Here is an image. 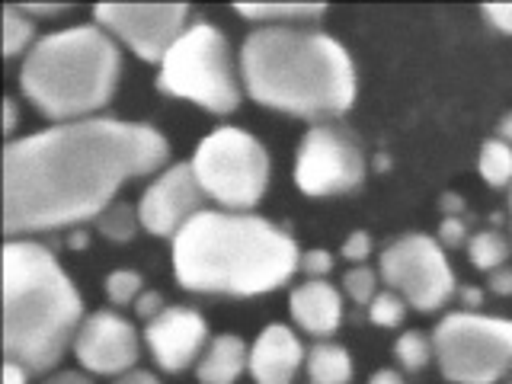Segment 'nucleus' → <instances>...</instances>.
Returning <instances> with one entry per match:
<instances>
[{"label": "nucleus", "mask_w": 512, "mask_h": 384, "mask_svg": "<svg viewBox=\"0 0 512 384\" xmlns=\"http://www.w3.org/2000/svg\"><path fill=\"white\" fill-rule=\"evenodd\" d=\"M167 138L116 119L58 122L4 148V234L10 240L100 218L138 176L164 170Z\"/></svg>", "instance_id": "1"}, {"label": "nucleus", "mask_w": 512, "mask_h": 384, "mask_svg": "<svg viewBox=\"0 0 512 384\" xmlns=\"http://www.w3.org/2000/svg\"><path fill=\"white\" fill-rule=\"evenodd\" d=\"M298 266L295 240L250 212L205 208L173 237V276L189 292L266 295L292 279Z\"/></svg>", "instance_id": "2"}, {"label": "nucleus", "mask_w": 512, "mask_h": 384, "mask_svg": "<svg viewBox=\"0 0 512 384\" xmlns=\"http://www.w3.org/2000/svg\"><path fill=\"white\" fill-rule=\"evenodd\" d=\"M240 84L260 106L301 119H333L356 100L346 48L320 29L260 26L240 45Z\"/></svg>", "instance_id": "3"}, {"label": "nucleus", "mask_w": 512, "mask_h": 384, "mask_svg": "<svg viewBox=\"0 0 512 384\" xmlns=\"http://www.w3.org/2000/svg\"><path fill=\"white\" fill-rule=\"evenodd\" d=\"M4 359L48 372L74 346L84 301L55 253L36 240H7L4 256Z\"/></svg>", "instance_id": "4"}, {"label": "nucleus", "mask_w": 512, "mask_h": 384, "mask_svg": "<svg viewBox=\"0 0 512 384\" xmlns=\"http://www.w3.org/2000/svg\"><path fill=\"white\" fill-rule=\"evenodd\" d=\"M122 58L116 39L96 23L42 36L20 68V90L42 116L80 122L103 109L119 84Z\"/></svg>", "instance_id": "5"}, {"label": "nucleus", "mask_w": 512, "mask_h": 384, "mask_svg": "<svg viewBox=\"0 0 512 384\" xmlns=\"http://www.w3.org/2000/svg\"><path fill=\"white\" fill-rule=\"evenodd\" d=\"M157 84L176 100H189L208 112H234L244 96V84L234 71L224 32L212 23H189L160 61Z\"/></svg>", "instance_id": "6"}, {"label": "nucleus", "mask_w": 512, "mask_h": 384, "mask_svg": "<svg viewBox=\"0 0 512 384\" xmlns=\"http://www.w3.org/2000/svg\"><path fill=\"white\" fill-rule=\"evenodd\" d=\"M199 186L224 212H250L266 196L269 186V154L260 138L244 128H215L199 141L189 160Z\"/></svg>", "instance_id": "7"}, {"label": "nucleus", "mask_w": 512, "mask_h": 384, "mask_svg": "<svg viewBox=\"0 0 512 384\" xmlns=\"http://www.w3.org/2000/svg\"><path fill=\"white\" fill-rule=\"evenodd\" d=\"M439 368L455 384H496L512 368V320L455 311L432 333Z\"/></svg>", "instance_id": "8"}, {"label": "nucleus", "mask_w": 512, "mask_h": 384, "mask_svg": "<svg viewBox=\"0 0 512 384\" xmlns=\"http://www.w3.org/2000/svg\"><path fill=\"white\" fill-rule=\"evenodd\" d=\"M381 279L416 311H439L455 295V272L442 244L429 234H404L381 253Z\"/></svg>", "instance_id": "9"}, {"label": "nucleus", "mask_w": 512, "mask_h": 384, "mask_svg": "<svg viewBox=\"0 0 512 384\" xmlns=\"http://www.w3.org/2000/svg\"><path fill=\"white\" fill-rule=\"evenodd\" d=\"M365 157L359 144L333 125H314L298 144L295 183L308 196H340L362 183Z\"/></svg>", "instance_id": "10"}, {"label": "nucleus", "mask_w": 512, "mask_h": 384, "mask_svg": "<svg viewBox=\"0 0 512 384\" xmlns=\"http://www.w3.org/2000/svg\"><path fill=\"white\" fill-rule=\"evenodd\" d=\"M96 26L125 42L144 61H164L173 42L189 29L186 4H100Z\"/></svg>", "instance_id": "11"}, {"label": "nucleus", "mask_w": 512, "mask_h": 384, "mask_svg": "<svg viewBox=\"0 0 512 384\" xmlns=\"http://www.w3.org/2000/svg\"><path fill=\"white\" fill-rule=\"evenodd\" d=\"M205 189L199 186L189 164L160 170L138 199V221L154 237H176L186 224L205 212Z\"/></svg>", "instance_id": "12"}, {"label": "nucleus", "mask_w": 512, "mask_h": 384, "mask_svg": "<svg viewBox=\"0 0 512 384\" xmlns=\"http://www.w3.org/2000/svg\"><path fill=\"white\" fill-rule=\"evenodd\" d=\"M74 356L93 375L119 378L125 372H132L138 356H141L138 333H135V327L128 324L122 314H116V311H96L77 330Z\"/></svg>", "instance_id": "13"}, {"label": "nucleus", "mask_w": 512, "mask_h": 384, "mask_svg": "<svg viewBox=\"0 0 512 384\" xmlns=\"http://www.w3.org/2000/svg\"><path fill=\"white\" fill-rule=\"evenodd\" d=\"M144 343L151 349V359L164 372H183V368L202 359L208 346V324L192 308H167L144 327Z\"/></svg>", "instance_id": "14"}, {"label": "nucleus", "mask_w": 512, "mask_h": 384, "mask_svg": "<svg viewBox=\"0 0 512 384\" xmlns=\"http://www.w3.org/2000/svg\"><path fill=\"white\" fill-rule=\"evenodd\" d=\"M308 359L301 340L285 324H269L250 346V378L256 384H292Z\"/></svg>", "instance_id": "15"}, {"label": "nucleus", "mask_w": 512, "mask_h": 384, "mask_svg": "<svg viewBox=\"0 0 512 384\" xmlns=\"http://www.w3.org/2000/svg\"><path fill=\"white\" fill-rule=\"evenodd\" d=\"M288 304H292L295 324L311 336H330L343 320V298L336 292V285H330L327 279L301 282Z\"/></svg>", "instance_id": "16"}, {"label": "nucleus", "mask_w": 512, "mask_h": 384, "mask_svg": "<svg viewBox=\"0 0 512 384\" xmlns=\"http://www.w3.org/2000/svg\"><path fill=\"white\" fill-rule=\"evenodd\" d=\"M244 372H250V346L234 333L215 336L196 362L199 384H234Z\"/></svg>", "instance_id": "17"}, {"label": "nucleus", "mask_w": 512, "mask_h": 384, "mask_svg": "<svg viewBox=\"0 0 512 384\" xmlns=\"http://www.w3.org/2000/svg\"><path fill=\"white\" fill-rule=\"evenodd\" d=\"M304 368H308L311 384H349L352 381V359H349V352L336 343L311 346Z\"/></svg>", "instance_id": "18"}, {"label": "nucleus", "mask_w": 512, "mask_h": 384, "mask_svg": "<svg viewBox=\"0 0 512 384\" xmlns=\"http://www.w3.org/2000/svg\"><path fill=\"white\" fill-rule=\"evenodd\" d=\"M237 13L263 26H295L301 20H317L324 4H237Z\"/></svg>", "instance_id": "19"}, {"label": "nucleus", "mask_w": 512, "mask_h": 384, "mask_svg": "<svg viewBox=\"0 0 512 384\" xmlns=\"http://www.w3.org/2000/svg\"><path fill=\"white\" fill-rule=\"evenodd\" d=\"M480 180L490 186H509L512 183V144H506L503 138H487L484 148H480V160H477Z\"/></svg>", "instance_id": "20"}, {"label": "nucleus", "mask_w": 512, "mask_h": 384, "mask_svg": "<svg viewBox=\"0 0 512 384\" xmlns=\"http://www.w3.org/2000/svg\"><path fill=\"white\" fill-rule=\"evenodd\" d=\"M32 36L36 32H32L29 16L20 7H4V13H0V52H4V58H13L20 52L29 55V48L36 45Z\"/></svg>", "instance_id": "21"}, {"label": "nucleus", "mask_w": 512, "mask_h": 384, "mask_svg": "<svg viewBox=\"0 0 512 384\" xmlns=\"http://www.w3.org/2000/svg\"><path fill=\"white\" fill-rule=\"evenodd\" d=\"M509 240L500 234V231H480L468 240V256H471V263L477 269H484V272H493V269H500L506 266L509 260Z\"/></svg>", "instance_id": "22"}, {"label": "nucleus", "mask_w": 512, "mask_h": 384, "mask_svg": "<svg viewBox=\"0 0 512 384\" xmlns=\"http://www.w3.org/2000/svg\"><path fill=\"white\" fill-rule=\"evenodd\" d=\"M138 228H141L138 208H132L128 202H112L106 212L96 218V231H100L103 237H109V240H116V244L132 240Z\"/></svg>", "instance_id": "23"}, {"label": "nucleus", "mask_w": 512, "mask_h": 384, "mask_svg": "<svg viewBox=\"0 0 512 384\" xmlns=\"http://www.w3.org/2000/svg\"><path fill=\"white\" fill-rule=\"evenodd\" d=\"M394 352H397V362L404 365L407 372H423V368L432 362V356H436V346H432L429 336L416 333V330H407L397 340Z\"/></svg>", "instance_id": "24"}, {"label": "nucleus", "mask_w": 512, "mask_h": 384, "mask_svg": "<svg viewBox=\"0 0 512 384\" xmlns=\"http://www.w3.org/2000/svg\"><path fill=\"white\" fill-rule=\"evenodd\" d=\"M407 308L410 304L400 298L397 292H391V288H384V292L375 295V301L368 304V317H372L375 327H400L407 317Z\"/></svg>", "instance_id": "25"}, {"label": "nucleus", "mask_w": 512, "mask_h": 384, "mask_svg": "<svg viewBox=\"0 0 512 384\" xmlns=\"http://www.w3.org/2000/svg\"><path fill=\"white\" fill-rule=\"evenodd\" d=\"M144 292V282L135 269H116L109 272L106 279V295L112 304H119V308H125V304H135Z\"/></svg>", "instance_id": "26"}, {"label": "nucleus", "mask_w": 512, "mask_h": 384, "mask_svg": "<svg viewBox=\"0 0 512 384\" xmlns=\"http://www.w3.org/2000/svg\"><path fill=\"white\" fill-rule=\"evenodd\" d=\"M343 292L356 304H372L378 295V272L368 266H352L343 276Z\"/></svg>", "instance_id": "27"}, {"label": "nucleus", "mask_w": 512, "mask_h": 384, "mask_svg": "<svg viewBox=\"0 0 512 384\" xmlns=\"http://www.w3.org/2000/svg\"><path fill=\"white\" fill-rule=\"evenodd\" d=\"M304 276L308 279H327L330 272H333V253L330 250H308V253H301V266H298Z\"/></svg>", "instance_id": "28"}, {"label": "nucleus", "mask_w": 512, "mask_h": 384, "mask_svg": "<svg viewBox=\"0 0 512 384\" xmlns=\"http://www.w3.org/2000/svg\"><path fill=\"white\" fill-rule=\"evenodd\" d=\"M439 244L442 247H464L468 244V224L458 215H445V221L439 224Z\"/></svg>", "instance_id": "29"}, {"label": "nucleus", "mask_w": 512, "mask_h": 384, "mask_svg": "<svg viewBox=\"0 0 512 384\" xmlns=\"http://www.w3.org/2000/svg\"><path fill=\"white\" fill-rule=\"evenodd\" d=\"M372 253V237H368L365 231H352L346 237V244H343V256L349 263H356V266H365V256Z\"/></svg>", "instance_id": "30"}, {"label": "nucleus", "mask_w": 512, "mask_h": 384, "mask_svg": "<svg viewBox=\"0 0 512 384\" xmlns=\"http://www.w3.org/2000/svg\"><path fill=\"white\" fill-rule=\"evenodd\" d=\"M167 308H164V295L157 292H141V298L135 301V314L144 320V324H151L154 317H160Z\"/></svg>", "instance_id": "31"}, {"label": "nucleus", "mask_w": 512, "mask_h": 384, "mask_svg": "<svg viewBox=\"0 0 512 384\" xmlns=\"http://www.w3.org/2000/svg\"><path fill=\"white\" fill-rule=\"evenodd\" d=\"M487 276H490V292L493 295H500V298L512 295V266H500V269L487 272Z\"/></svg>", "instance_id": "32"}, {"label": "nucleus", "mask_w": 512, "mask_h": 384, "mask_svg": "<svg viewBox=\"0 0 512 384\" xmlns=\"http://www.w3.org/2000/svg\"><path fill=\"white\" fill-rule=\"evenodd\" d=\"M484 16L503 32H512V4H487L484 7Z\"/></svg>", "instance_id": "33"}, {"label": "nucleus", "mask_w": 512, "mask_h": 384, "mask_svg": "<svg viewBox=\"0 0 512 384\" xmlns=\"http://www.w3.org/2000/svg\"><path fill=\"white\" fill-rule=\"evenodd\" d=\"M0 384H29V372L23 365L4 359V368H0Z\"/></svg>", "instance_id": "34"}, {"label": "nucleus", "mask_w": 512, "mask_h": 384, "mask_svg": "<svg viewBox=\"0 0 512 384\" xmlns=\"http://www.w3.org/2000/svg\"><path fill=\"white\" fill-rule=\"evenodd\" d=\"M16 122H20V112H16V103L7 96L4 106H0V128H4V135H10V132H13Z\"/></svg>", "instance_id": "35"}, {"label": "nucleus", "mask_w": 512, "mask_h": 384, "mask_svg": "<svg viewBox=\"0 0 512 384\" xmlns=\"http://www.w3.org/2000/svg\"><path fill=\"white\" fill-rule=\"evenodd\" d=\"M112 384H160L157 381V375H151V372H144V368H132V372H125V375H119Z\"/></svg>", "instance_id": "36"}, {"label": "nucleus", "mask_w": 512, "mask_h": 384, "mask_svg": "<svg viewBox=\"0 0 512 384\" xmlns=\"http://www.w3.org/2000/svg\"><path fill=\"white\" fill-rule=\"evenodd\" d=\"M42 384H93V381L80 372H55V375H48Z\"/></svg>", "instance_id": "37"}, {"label": "nucleus", "mask_w": 512, "mask_h": 384, "mask_svg": "<svg viewBox=\"0 0 512 384\" xmlns=\"http://www.w3.org/2000/svg\"><path fill=\"white\" fill-rule=\"evenodd\" d=\"M368 384H407L404 375H397L394 368H378V372L368 378Z\"/></svg>", "instance_id": "38"}, {"label": "nucleus", "mask_w": 512, "mask_h": 384, "mask_svg": "<svg viewBox=\"0 0 512 384\" xmlns=\"http://www.w3.org/2000/svg\"><path fill=\"white\" fill-rule=\"evenodd\" d=\"M26 16H32V13H61V10H68L64 4H23L20 7Z\"/></svg>", "instance_id": "39"}, {"label": "nucleus", "mask_w": 512, "mask_h": 384, "mask_svg": "<svg viewBox=\"0 0 512 384\" xmlns=\"http://www.w3.org/2000/svg\"><path fill=\"white\" fill-rule=\"evenodd\" d=\"M461 298L468 301V311H477L480 301H484V298H480V288H461Z\"/></svg>", "instance_id": "40"}, {"label": "nucleus", "mask_w": 512, "mask_h": 384, "mask_svg": "<svg viewBox=\"0 0 512 384\" xmlns=\"http://www.w3.org/2000/svg\"><path fill=\"white\" fill-rule=\"evenodd\" d=\"M442 208H445L448 215H455V212H461V208H464V202L455 196V192H448V196L442 199Z\"/></svg>", "instance_id": "41"}, {"label": "nucleus", "mask_w": 512, "mask_h": 384, "mask_svg": "<svg viewBox=\"0 0 512 384\" xmlns=\"http://www.w3.org/2000/svg\"><path fill=\"white\" fill-rule=\"evenodd\" d=\"M496 138H503L506 144H512V112H506V116L500 119V135Z\"/></svg>", "instance_id": "42"}, {"label": "nucleus", "mask_w": 512, "mask_h": 384, "mask_svg": "<svg viewBox=\"0 0 512 384\" xmlns=\"http://www.w3.org/2000/svg\"><path fill=\"white\" fill-rule=\"evenodd\" d=\"M71 244H74V247H87V234H84V231H80V234H71Z\"/></svg>", "instance_id": "43"}, {"label": "nucleus", "mask_w": 512, "mask_h": 384, "mask_svg": "<svg viewBox=\"0 0 512 384\" xmlns=\"http://www.w3.org/2000/svg\"><path fill=\"white\" fill-rule=\"evenodd\" d=\"M509 221H512V192H509Z\"/></svg>", "instance_id": "44"}]
</instances>
